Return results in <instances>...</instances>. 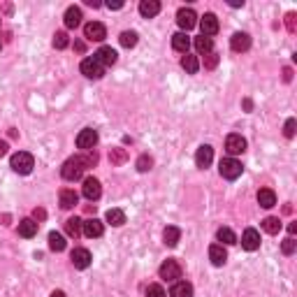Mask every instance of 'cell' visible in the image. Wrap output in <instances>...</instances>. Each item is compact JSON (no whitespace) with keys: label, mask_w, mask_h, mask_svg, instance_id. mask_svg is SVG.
<instances>
[{"label":"cell","mask_w":297,"mask_h":297,"mask_svg":"<svg viewBox=\"0 0 297 297\" xmlns=\"http://www.w3.org/2000/svg\"><path fill=\"white\" fill-rule=\"evenodd\" d=\"M84 169H86V162L81 155H74V158H68V160L63 162L61 167V176L65 181H77L84 176Z\"/></svg>","instance_id":"6da1fadb"},{"label":"cell","mask_w":297,"mask_h":297,"mask_svg":"<svg viewBox=\"0 0 297 297\" xmlns=\"http://www.w3.org/2000/svg\"><path fill=\"white\" fill-rule=\"evenodd\" d=\"M9 167L16 172V174H30L35 167V158L28 151H19V153L12 155V160H9Z\"/></svg>","instance_id":"7a4b0ae2"},{"label":"cell","mask_w":297,"mask_h":297,"mask_svg":"<svg viewBox=\"0 0 297 297\" xmlns=\"http://www.w3.org/2000/svg\"><path fill=\"white\" fill-rule=\"evenodd\" d=\"M218 172H221L223 179H230V181H235V179H239L244 172L242 162L237 160V158H223L221 165H218Z\"/></svg>","instance_id":"3957f363"},{"label":"cell","mask_w":297,"mask_h":297,"mask_svg":"<svg viewBox=\"0 0 297 297\" xmlns=\"http://www.w3.org/2000/svg\"><path fill=\"white\" fill-rule=\"evenodd\" d=\"M84 37L91 42H102L107 37V28L102 26L100 21H91V23L84 26Z\"/></svg>","instance_id":"277c9868"},{"label":"cell","mask_w":297,"mask_h":297,"mask_svg":"<svg viewBox=\"0 0 297 297\" xmlns=\"http://www.w3.org/2000/svg\"><path fill=\"white\" fill-rule=\"evenodd\" d=\"M81 74L88 77V79H100L102 74H105V68L91 56V58H84V61H81Z\"/></svg>","instance_id":"5b68a950"},{"label":"cell","mask_w":297,"mask_h":297,"mask_svg":"<svg viewBox=\"0 0 297 297\" xmlns=\"http://www.w3.org/2000/svg\"><path fill=\"white\" fill-rule=\"evenodd\" d=\"M225 151L230 153V158H232V155L244 153V151H246V140H244L242 135L232 133V135L225 137Z\"/></svg>","instance_id":"8992f818"},{"label":"cell","mask_w":297,"mask_h":297,"mask_svg":"<svg viewBox=\"0 0 297 297\" xmlns=\"http://www.w3.org/2000/svg\"><path fill=\"white\" fill-rule=\"evenodd\" d=\"M160 279H167V281H176V279H181V265L176 263V260H165L160 265V270H158Z\"/></svg>","instance_id":"52a82bcc"},{"label":"cell","mask_w":297,"mask_h":297,"mask_svg":"<svg viewBox=\"0 0 297 297\" xmlns=\"http://www.w3.org/2000/svg\"><path fill=\"white\" fill-rule=\"evenodd\" d=\"M98 144V133H95L93 128H84L77 135V147L81 148V151H91V148Z\"/></svg>","instance_id":"ba28073f"},{"label":"cell","mask_w":297,"mask_h":297,"mask_svg":"<svg viewBox=\"0 0 297 297\" xmlns=\"http://www.w3.org/2000/svg\"><path fill=\"white\" fill-rule=\"evenodd\" d=\"M176 23L183 28V30H190V28L197 26V14L190 9V7H181L176 12Z\"/></svg>","instance_id":"9c48e42d"},{"label":"cell","mask_w":297,"mask_h":297,"mask_svg":"<svg viewBox=\"0 0 297 297\" xmlns=\"http://www.w3.org/2000/svg\"><path fill=\"white\" fill-rule=\"evenodd\" d=\"M81 193H84V197H86V200L95 202V200L100 197V193H102L100 181H98L95 176H88V179H84V188H81Z\"/></svg>","instance_id":"30bf717a"},{"label":"cell","mask_w":297,"mask_h":297,"mask_svg":"<svg viewBox=\"0 0 297 297\" xmlns=\"http://www.w3.org/2000/svg\"><path fill=\"white\" fill-rule=\"evenodd\" d=\"M93 58L100 63L102 68H112V65L116 63V58H119V54H116L112 47H100V49H98V51L93 54Z\"/></svg>","instance_id":"8fae6325"},{"label":"cell","mask_w":297,"mask_h":297,"mask_svg":"<svg viewBox=\"0 0 297 297\" xmlns=\"http://www.w3.org/2000/svg\"><path fill=\"white\" fill-rule=\"evenodd\" d=\"M81 232L86 237H91V239H95V237H102L105 225H102V221H98V218H88V221H81Z\"/></svg>","instance_id":"7c38bea8"},{"label":"cell","mask_w":297,"mask_h":297,"mask_svg":"<svg viewBox=\"0 0 297 297\" xmlns=\"http://www.w3.org/2000/svg\"><path fill=\"white\" fill-rule=\"evenodd\" d=\"M211 160H214V148H211L209 144H202L195 153V165L200 169H207L211 165Z\"/></svg>","instance_id":"4fadbf2b"},{"label":"cell","mask_w":297,"mask_h":297,"mask_svg":"<svg viewBox=\"0 0 297 297\" xmlns=\"http://www.w3.org/2000/svg\"><path fill=\"white\" fill-rule=\"evenodd\" d=\"M200 28H202V35L204 37H211V35H216L218 33V19H216V14H211L207 12L200 19Z\"/></svg>","instance_id":"5bb4252c"},{"label":"cell","mask_w":297,"mask_h":297,"mask_svg":"<svg viewBox=\"0 0 297 297\" xmlns=\"http://www.w3.org/2000/svg\"><path fill=\"white\" fill-rule=\"evenodd\" d=\"M230 47H232V51H237V54L249 51L251 49V35L249 33H235L230 37Z\"/></svg>","instance_id":"9a60e30c"},{"label":"cell","mask_w":297,"mask_h":297,"mask_svg":"<svg viewBox=\"0 0 297 297\" xmlns=\"http://www.w3.org/2000/svg\"><path fill=\"white\" fill-rule=\"evenodd\" d=\"M70 260H72V265L77 267V270H86L93 258H91V251L88 249H74L72 256H70Z\"/></svg>","instance_id":"2e32d148"},{"label":"cell","mask_w":297,"mask_h":297,"mask_svg":"<svg viewBox=\"0 0 297 297\" xmlns=\"http://www.w3.org/2000/svg\"><path fill=\"white\" fill-rule=\"evenodd\" d=\"M209 260L214 267H223L228 263V251L223 249V244H211L209 246Z\"/></svg>","instance_id":"e0dca14e"},{"label":"cell","mask_w":297,"mask_h":297,"mask_svg":"<svg viewBox=\"0 0 297 297\" xmlns=\"http://www.w3.org/2000/svg\"><path fill=\"white\" fill-rule=\"evenodd\" d=\"M242 246H244L246 251L260 249V232H258V230H253V228L244 230V235H242Z\"/></svg>","instance_id":"ac0fdd59"},{"label":"cell","mask_w":297,"mask_h":297,"mask_svg":"<svg viewBox=\"0 0 297 297\" xmlns=\"http://www.w3.org/2000/svg\"><path fill=\"white\" fill-rule=\"evenodd\" d=\"M258 204L265 207V209H272V207L277 204V193L272 188H260L258 190Z\"/></svg>","instance_id":"d6986e66"},{"label":"cell","mask_w":297,"mask_h":297,"mask_svg":"<svg viewBox=\"0 0 297 297\" xmlns=\"http://www.w3.org/2000/svg\"><path fill=\"white\" fill-rule=\"evenodd\" d=\"M158 12H160V2L158 0H142L140 2V14L144 19H153Z\"/></svg>","instance_id":"ffe728a7"},{"label":"cell","mask_w":297,"mask_h":297,"mask_svg":"<svg viewBox=\"0 0 297 297\" xmlns=\"http://www.w3.org/2000/svg\"><path fill=\"white\" fill-rule=\"evenodd\" d=\"M172 47H174V51H179V54H188V47H190V40L186 33H174L172 35Z\"/></svg>","instance_id":"44dd1931"},{"label":"cell","mask_w":297,"mask_h":297,"mask_svg":"<svg viewBox=\"0 0 297 297\" xmlns=\"http://www.w3.org/2000/svg\"><path fill=\"white\" fill-rule=\"evenodd\" d=\"M63 19H65V26H68V28H77V26L81 23V19H84V16H81V9H79V7H68Z\"/></svg>","instance_id":"7402d4cb"},{"label":"cell","mask_w":297,"mask_h":297,"mask_svg":"<svg viewBox=\"0 0 297 297\" xmlns=\"http://www.w3.org/2000/svg\"><path fill=\"white\" fill-rule=\"evenodd\" d=\"M162 239H165L167 246H176L179 239H181V230L176 228V225H167V228L162 230Z\"/></svg>","instance_id":"603a6c76"},{"label":"cell","mask_w":297,"mask_h":297,"mask_svg":"<svg viewBox=\"0 0 297 297\" xmlns=\"http://www.w3.org/2000/svg\"><path fill=\"white\" fill-rule=\"evenodd\" d=\"M169 295L172 297H193V286L186 284V281H176V284L169 288Z\"/></svg>","instance_id":"cb8c5ba5"},{"label":"cell","mask_w":297,"mask_h":297,"mask_svg":"<svg viewBox=\"0 0 297 297\" xmlns=\"http://www.w3.org/2000/svg\"><path fill=\"white\" fill-rule=\"evenodd\" d=\"M19 235L26 237V239L35 237V235H37V223H35L33 218H23V221L19 223Z\"/></svg>","instance_id":"d4e9b609"},{"label":"cell","mask_w":297,"mask_h":297,"mask_svg":"<svg viewBox=\"0 0 297 297\" xmlns=\"http://www.w3.org/2000/svg\"><path fill=\"white\" fill-rule=\"evenodd\" d=\"M77 202H79V195H77L72 188H63L61 190V207L63 209H72Z\"/></svg>","instance_id":"484cf974"},{"label":"cell","mask_w":297,"mask_h":297,"mask_svg":"<svg viewBox=\"0 0 297 297\" xmlns=\"http://www.w3.org/2000/svg\"><path fill=\"white\" fill-rule=\"evenodd\" d=\"M65 237L61 235V232H49V249L56 251V253H61V251H65Z\"/></svg>","instance_id":"4316f807"},{"label":"cell","mask_w":297,"mask_h":297,"mask_svg":"<svg viewBox=\"0 0 297 297\" xmlns=\"http://www.w3.org/2000/svg\"><path fill=\"white\" fill-rule=\"evenodd\" d=\"M181 68L186 70L188 74H195L197 70H200V61H197V56L183 54V58H181Z\"/></svg>","instance_id":"83f0119b"},{"label":"cell","mask_w":297,"mask_h":297,"mask_svg":"<svg viewBox=\"0 0 297 297\" xmlns=\"http://www.w3.org/2000/svg\"><path fill=\"white\" fill-rule=\"evenodd\" d=\"M105 218H107V223L109 225H114V228H121L123 223H126V214H123L121 209H109Z\"/></svg>","instance_id":"f1b7e54d"},{"label":"cell","mask_w":297,"mask_h":297,"mask_svg":"<svg viewBox=\"0 0 297 297\" xmlns=\"http://www.w3.org/2000/svg\"><path fill=\"white\" fill-rule=\"evenodd\" d=\"M195 49L200 51V54H211V49H214V40L200 35V37H195Z\"/></svg>","instance_id":"f546056e"},{"label":"cell","mask_w":297,"mask_h":297,"mask_svg":"<svg viewBox=\"0 0 297 297\" xmlns=\"http://www.w3.org/2000/svg\"><path fill=\"white\" fill-rule=\"evenodd\" d=\"M263 230L265 232H270V235H279V232H281V221L274 218V216H267L263 221Z\"/></svg>","instance_id":"4dcf8cb0"},{"label":"cell","mask_w":297,"mask_h":297,"mask_svg":"<svg viewBox=\"0 0 297 297\" xmlns=\"http://www.w3.org/2000/svg\"><path fill=\"white\" fill-rule=\"evenodd\" d=\"M65 232L77 239V237L81 235V221L79 218H68V221H65Z\"/></svg>","instance_id":"1f68e13d"},{"label":"cell","mask_w":297,"mask_h":297,"mask_svg":"<svg viewBox=\"0 0 297 297\" xmlns=\"http://www.w3.org/2000/svg\"><path fill=\"white\" fill-rule=\"evenodd\" d=\"M119 40H121V44L126 49H133L137 44V33H135V30H123Z\"/></svg>","instance_id":"d6a6232c"},{"label":"cell","mask_w":297,"mask_h":297,"mask_svg":"<svg viewBox=\"0 0 297 297\" xmlns=\"http://www.w3.org/2000/svg\"><path fill=\"white\" fill-rule=\"evenodd\" d=\"M216 237H218V242H223V244H237V237L230 228H221L216 232Z\"/></svg>","instance_id":"836d02e7"},{"label":"cell","mask_w":297,"mask_h":297,"mask_svg":"<svg viewBox=\"0 0 297 297\" xmlns=\"http://www.w3.org/2000/svg\"><path fill=\"white\" fill-rule=\"evenodd\" d=\"M68 44H70L68 33H65V30H58V33L54 35V47H56V49H65Z\"/></svg>","instance_id":"e575fe53"},{"label":"cell","mask_w":297,"mask_h":297,"mask_svg":"<svg viewBox=\"0 0 297 297\" xmlns=\"http://www.w3.org/2000/svg\"><path fill=\"white\" fill-rule=\"evenodd\" d=\"M151 167H153V158H151V155H140V158H137V169H140V172H148Z\"/></svg>","instance_id":"d590c367"},{"label":"cell","mask_w":297,"mask_h":297,"mask_svg":"<svg viewBox=\"0 0 297 297\" xmlns=\"http://www.w3.org/2000/svg\"><path fill=\"white\" fill-rule=\"evenodd\" d=\"M295 249H297V242L293 239V237H288V239L281 244V251H284L286 256H293V253H295Z\"/></svg>","instance_id":"8d00e7d4"},{"label":"cell","mask_w":297,"mask_h":297,"mask_svg":"<svg viewBox=\"0 0 297 297\" xmlns=\"http://www.w3.org/2000/svg\"><path fill=\"white\" fill-rule=\"evenodd\" d=\"M147 297H165V288L158 284H151L147 288Z\"/></svg>","instance_id":"74e56055"},{"label":"cell","mask_w":297,"mask_h":297,"mask_svg":"<svg viewBox=\"0 0 297 297\" xmlns=\"http://www.w3.org/2000/svg\"><path fill=\"white\" fill-rule=\"evenodd\" d=\"M216 65H218V54H214V51H211V54H207V58H204V68L214 70Z\"/></svg>","instance_id":"f35d334b"},{"label":"cell","mask_w":297,"mask_h":297,"mask_svg":"<svg viewBox=\"0 0 297 297\" xmlns=\"http://www.w3.org/2000/svg\"><path fill=\"white\" fill-rule=\"evenodd\" d=\"M295 128H297V121H295V119H288V121H286V130H284L286 137H293V135H295Z\"/></svg>","instance_id":"ab89813d"},{"label":"cell","mask_w":297,"mask_h":297,"mask_svg":"<svg viewBox=\"0 0 297 297\" xmlns=\"http://www.w3.org/2000/svg\"><path fill=\"white\" fill-rule=\"evenodd\" d=\"M107 7H109V9H121V7H123V2H121V0H116V2H112V0H109V2H107Z\"/></svg>","instance_id":"60d3db41"},{"label":"cell","mask_w":297,"mask_h":297,"mask_svg":"<svg viewBox=\"0 0 297 297\" xmlns=\"http://www.w3.org/2000/svg\"><path fill=\"white\" fill-rule=\"evenodd\" d=\"M7 148H9V147H7V142H2V140H0V158L7 153Z\"/></svg>","instance_id":"b9f144b4"},{"label":"cell","mask_w":297,"mask_h":297,"mask_svg":"<svg viewBox=\"0 0 297 297\" xmlns=\"http://www.w3.org/2000/svg\"><path fill=\"white\" fill-rule=\"evenodd\" d=\"M112 158H114L116 162H121L123 160V151H116V153H112Z\"/></svg>","instance_id":"7bdbcfd3"},{"label":"cell","mask_w":297,"mask_h":297,"mask_svg":"<svg viewBox=\"0 0 297 297\" xmlns=\"http://www.w3.org/2000/svg\"><path fill=\"white\" fill-rule=\"evenodd\" d=\"M288 232H291V237L295 235V232H297V223H291V225H288Z\"/></svg>","instance_id":"ee69618b"},{"label":"cell","mask_w":297,"mask_h":297,"mask_svg":"<svg viewBox=\"0 0 297 297\" xmlns=\"http://www.w3.org/2000/svg\"><path fill=\"white\" fill-rule=\"evenodd\" d=\"M35 216H37V218H44L47 214H44V209H35Z\"/></svg>","instance_id":"f6af8a7d"},{"label":"cell","mask_w":297,"mask_h":297,"mask_svg":"<svg viewBox=\"0 0 297 297\" xmlns=\"http://www.w3.org/2000/svg\"><path fill=\"white\" fill-rule=\"evenodd\" d=\"M51 297H65V293H63V291H54V293H51Z\"/></svg>","instance_id":"bcb514c9"}]
</instances>
